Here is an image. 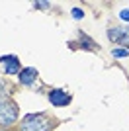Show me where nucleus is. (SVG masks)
Segmentation results:
<instances>
[{"label": "nucleus", "instance_id": "f257e3e1", "mask_svg": "<svg viewBox=\"0 0 129 131\" xmlns=\"http://www.w3.org/2000/svg\"><path fill=\"white\" fill-rule=\"evenodd\" d=\"M53 119L47 114H27L20 121V131H51Z\"/></svg>", "mask_w": 129, "mask_h": 131}, {"label": "nucleus", "instance_id": "6e6552de", "mask_svg": "<svg viewBox=\"0 0 129 131\" xmlns=\"http://www.w3.org/2000/svg\"><path fill=\"white\" fill-rule=\"evenodd\" d=\"M80 43H82V47H84V49H92V51H98V49H100V47H98V43H92L90 37H88V35H84V33H80Z\"/></svg>", "mask_w": 129, "mask_h": 131}, {"label": "nucleus", "instance_id": "1a4fd4ad", "mask_svg": "<svg viewBox=\"0 0 129 131\" xmlns=\"http://www.w3.org/2000/svg\"><path fill=\"white\" fill-rule=\"evenodd\" d=\"M112 55L115 59H123V57H129V49H113Z\"/></svg>", "mask_w": 129, "mask_h": 131}, {"label": "nucleus", "instance_id": "20e7f679", "mask_svg": "<svg viewBox=\"0 0 129 131\" xmlns=\"http://www.w3.org/2000/svg\"><path fill=\"white\" fill-rule=\"evenodd\" d=\"M49 102L53 106H57V108L69 106L70 104V94H67L64 90H61V88H53V90L49 92Z\"/></svg>", "mask_w": 129, "mask_h": 131}, {"label": "nucleus", "instance_id": "9d476101", "mask_svg": "<svg viewBox=\"0 0 129 131\" xmlns=\"http://www.w3.org/2000/svg\"><path fill=\"white\" fill-rule=\"evenodd\" d=\"M70 14H72V18H74V20H82V16H84V12L78 10V8H72V12H70Z\"/></svg>", "mask_w": 129, "mask_h": 131}, {"label": "nucleus", "instance_id": "f03ea898", "mask_svg": "<svg viewBox=\"0 0 129 131\" xmlns=\"http://www.w3.org/2000/svg\"><path fill=\"white\" fill-rule=\"evenodd\" d=\"M20 117V108L14 100H4L0 102V127H12L14 123H18Z\"/></svg>", "mask_w": 129, "mask_h": 131}, {"label": "nucleus", "instance_id": "f8f14e48", "mask_svg": "<svg viewBox=\"0 0 129 131\" xmlns=\"http://www.w3.org/2000/svg\"><path fill=\"white\" fill-rule=\"evenodd\" d=\"M33 6H37V8H49V2H35Z\"/></svg>", "mask_w": 129, "mask_h": 131}, {"label": "nucleus", "instance_id": "0eeeda50", "mask_svg": "<svg viewBox=\"0 0 129 131\" xmlns=\"http://www.w3.org/2000/svg\"><path fill=\"white\" fill-rule=\"evenodd\" d=\"M12 92H14V86H12L10 82H6L0 78V102H4V100H10Z\"/></svg>", "mask_w": 129, "mask_h": 131}, {"label": "nucleus", "instance_id": "39448f33", "mask_svg": "<svg viewBox=\"0 0 129 131\" xmlns=\"http://www.w3.org/2000/svg\"><path fill=\"white\" fill-rule=\"evenodd\" d=\"M0 65H4V72L6 74H16L20 72V61H18L16 55H4V57H0Z\"/></svg>", "mask_w": 129, "mask_h": 131}, {"label": "nucleus", "instance_id": "7ed1b4c3", "mask_svg": "<svg viewBox=\"0 0 129 131\" xmlns=\"http://www.w3.org/2000/svg\"><path fill=\"white\" fill-rule=\"evenodd\" d=\"M107 37H110V41L119 43V45H123L125 49H129V24L127 26H119V27H110Z\"/></svg>", "mask_w": 129, "mask_h": 131}, {"label": "nucleus", "instance_id": "423d86ee", "mask_svg": "<svg viewBox=\"0 0 129 131\" xmlns=\"http://www.w3.org/2000/svg\"><path fill=\"white\" fill-rule=\"evenodd\" d=\"M35 78H37V69H33V67L22 69L20 74H18V80H20V84H24V86L33 84V82H35Z\"/></svg>", "mask_w": 129, "mask_h": 131}, {"label": "nucleus", "instance_id": "9b49d317", "mask_svg": "<svg viewBox=\"0 0 129 131\" xmlns=\"http://www.w3.org/2000/svg\"><path fill=\"white\" fill-rule=\"evenodd\" d=\"M119 18H121V20H127V22H129V10H121V12H119Z\"/></svg>", "mask_w": 129, "mask_h": 131}]
</instances>
